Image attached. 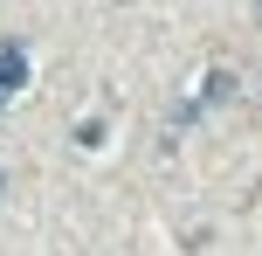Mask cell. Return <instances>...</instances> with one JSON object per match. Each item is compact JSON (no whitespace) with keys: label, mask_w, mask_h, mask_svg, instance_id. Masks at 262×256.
Listing matches in <instances>:
<instances>
[{"label":"cell","mask_w":262,"mask_h":256,"mask_svg":"<svg viewBox=\"0 0 262 256\" xmlns=\"http://www.w3.org/2000/svg\"><path fill=\"white\" fill-rule=\"evenodd\" d=\"M0 187H7V173H0Z\"/></svg>","instance_id":"obj_3"},{"label":"cell","mask_w":262,"mask_h":256,"mask_svg":"<svg viewBox=\"0 0 262 256\" xmlns=\"http://www.w3.org/2000/svg\"><path fill=\"white\" fill-rule=\"evenodd\" d=\"M228 97H235V76H228V69H207V83H200V104H228ZM193 104V111H200Z\"/></svg>","instance_id":"obj_2"},{"label":"cell","mask_w":262,"mask_h":256,"mask_svg":"<svg viewBox=\"0 0 262 256\" xmlns=\"http://www.w3.org/2000/svg\"><path fill=\"white\" fill-rule=\"evenodd\" d=\"M14 90H28V49L21 42H0V104H7Z\"/></svg>","instance_id":"obj_1"}]
</instances>
